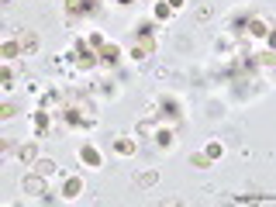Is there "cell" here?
Here are the masks:
<instances>
[{
    "mask_svg": "<svg viewBox=\"0 0 276 207\" xmlns=\"http://www.w3.org/2000/svg\"><path fill=\"white\" fill-rule=\"evenodd\" d=\"M72 63L79 69H93L97 63H100V56H97V49H90V42H76V49H72Z\"/></svg>",
    "mask_w": 276,
    "mask_h": 207,
    "instance_id": "6da1fadb",
    "label": "cell"
},
{
    "mask_svg": "<svg viewBox=\"0 0 276 207\" xmlns=\"http://www.w3.org/2000/svg\"><path fill=\"white\" fill-rule=\"evenodd\" d=\"M152 52H155V38H135V45H132V59L135 63H145Z\"/></svg>",
    "mask_w": 276,
    "mask_h": 207,
    "instance_id": "7a4b0ae2",
    "label": "cell"
},
{
    "mask_svg": "<svg viewBox=\"0 0 276 207\" xmlns=\"http://www.w3.org/2000/svg\"><path fill=\"white\" fill-rule=\"evenodd\" d=\"M79 162H86L90 169H100V166H104V159H100V152H97V148H93L90 141H86V145H79Z\"/></svg>",
    "mask_w": 276,
    "mask_h": 207,
    "instance_id": "3957f363",
    "label": "cell"
},
{
    "mask_svg": "<svg viewBox=\"0 0 276 207\" xmlns=\"http://www.w3.org/2000/svg\"><path fill=\"white\" fill-rule=\"evenodd\" d=\"M21 187H24V194H35V197H42V194H45V176H42V173H28Z\"/></svg>",
    "mask_w": 276,
    "mask_h": 207,
    "instance_id": "277c9868",
    "label": "cell"
},
{
    "mask_svg": "<svg viewBox=\"0 0 276 207\" xmlns=\"http://www.w3.org/2000/svg\"><path fill=\"white\" fill-rule=\"evenodd\" d=\"M97 56H100V63H104V66H114V63L121 59V49H118L114 42H104V45L97 49Z\"/></svg>",
    "mask_w": 276,
    "mask_h": 207,
    "instance_id": "5b68a950",
    "label": "cell"
},
{
    "mask_svg": "<svg viewBox=\"0 0 276 207\" xmlns=\"http://www.w3.org/2000/svg\"><path fill=\"white\" fill-rule=\"evenodd\" d=\"M66 10L76 17V14H93L97 10V0H66Z\"/></svg>",
    "mask_w": 276,
    "mask_h": 207,
    "instance_id": "8992f818",
    "label": "cell"
},
{
    "mask_svg": "<svg viewBox=\"0 0 276 207\" xmlns=\"http://www.w3.org/2000/svg\"><path fill=\"white\" fill-rule=\"evenodd\" d=\"M79 194H83V180H79V176H69L66 183H63V197H66V201H76Z\"/></svg>",
    "mask_w": 276,
    "mask_h": 207,
    "instance_id": "52a82bcc",
    "label": "cell"
},
{
    "mask_svg": "<svg viewBox=\"0 0 276 207\" xmlns=\"http://www.w3.org/2000/svg\"><path fill=\"white\" fill-rule=\"evenodd\" d=\"M245 35H249V38H266V35H270V24H266L263 17H252L249 28H245Z\"/></svg>",
    "mask_w": 276,
    "mask_h": 207,
    "instance_id": "ba28073f",
    "label": "cell"
},
{
    "mask_svg": "<svg viewBox=\"0 0 276 207\" xmlns=\"http://www.w3.org/2000/svg\"><path fill=\"white\" fill-rule=\"evenodd\" d=\"M17 155H21V162L35 166V162H38V145H35V141H24V145L17 148Z\"/></svg>",
    "mask_w": 276,
    "mask_h": 207,
    "instance_id": "9c48e42d",
    "label": "cell"
},
{
    "mask_svg": "<svg viewBox=\"0 0 276 207\" xmlns=\"http://www.w3.org/2000/svg\"><path fill=\"white\" fill-rule=\"evenodd\" d=\"M152 141H155L159 148H173V141H176V138H173V128H155V138H152Z\"/></svg>",
    "mask_w": 276,
    "mask_h": 207,
    "instance_id": "30bf717a",
    "label": "cell"
},
{
    "mask_svg": "<svg viewBox=\"0 0 276 207\" xmlns=\"http://www.w3.org/2000/svg\"><path fill=\"white\" fill-rule=\"evenodd\" d=\"M159 118H169V121H176V118H180V104H176L173 97H166V100H162V111H159Z\"/></svg>",
    "mask_w": 276,
    "mask_h": 207,
    "instance_id": "8fae6325",
    "label": "cell"
},
{
    "mask_svg": "<svg viewBox=\"0 0 276 207\" xmlns=\"http://www.w3.org/2000/svg\"><path fill=\"white\" fill-rule=\"evenodd\" d=\"M17 42H21V49H24V52H35V49H38V35H35V31H21V35H17Z\"/></svg>",
    "mask_w": 276,
    "mask_h": 207,
    "instance_id": "7c38bea8",
    "label": "cell"
},
{
    "mask_svg": "<svg viewBox=\"0 0 276 207\" xmlns=\"http://www.w3.org/2000/svg\"><path fill=\"white\" fill-rule=\"evenodd\" d=\"M21 52H24V49H21V42H17V38H14V42H3V45H0V56H3V59H17Z\"/></svg>",
    "mask_w": 276,
    "mask_h": 207,
    "instance_id": "4fadbf2b",
    "label": "cell"
},
{
    "mask_svg": "<svg viewBox=\"0 0 276 207\" xmlns=\"http://www.w3.org/2000/svg\"><path fill=\"white\" fill-rule=\"evenodd\" d=\"M35 128H38V138L49 132V111L42 107V111H35Z\"/></svg>",
    "mask_w": 276,
    "mask_h": 207,
    "instance_id": "5bb4252c",
    "label": "cell"
},
{
    "mask_svg": "<svg viewBox=\"0 0 276 207\" xmlns=\"http://www.w3.org/2000/svg\"><path fill=\"white\" fill-rule=\"evenodd\" d=\"M35 173H42V176H52V173H56V162H52V159H38V162H35Z\"/></svg>",
    "mask_w": 276,
    "mask_h": 207,
    "instance_id": "9a60e30c",
    "label": "cell"
},
{
    "mask_svg": "<svg viewBox=\"0 0 276 207\" xmlns=\"http://www.w3.org/2000/svg\"><path fill=\"white\" fill-rule=\"evenodd\" d=\"M114 148H118L121 155H132V152H135L138 145H135V141H132V138H118V141H114Z\"/></svg>",
    "mask_w": 276,
    "mask_h": 207,
    "instance_id": "2e32d148",
    "label": "cell"
},
{
    "mask_svg": "<svg viewBox=\"0 0 276 207\" xmlns=\"http://www.w3.org/2000/svg\"><path fill=\"white\" fill-rule=\"evenodd\" d=\"M256 66H276V52L270 49V52H259L256 56Z\"/></svg>",
    "mask_w": 276,
    "mask_h": 207,
    "instance_id": "e0dca14e",
    "label": "cell"
},
{
    "mask_svg": "<svg viewBox=\"0 0 276 207\" xmlns=\"http://www.w3.org/2000/svg\"><path fill=\"white\" fill-rule=\"evenodd\" d=\"M190 162H194V166H197V169H207V166H210V162H214V159H210V155H207V152H197V155H194V159H190Z\"/></svg>",
    "mask_w": 276,
    "mask_h": 207,
    "instance_id": "ac0fdd59",
    "label": "cell"
},
{
    "mask_svg": "<svg viewBox=\"0 0 276 207\" xmlns=\"http://www.w3.org/2000/svg\"><path fill=\"white\" fill-rule=\"evenodd\" d=\"M204 152L210 155V159H221V155H224V145H221V141H210V145H207Z\"/></svg>",
    "mask_w": 276,
    "mask_h": 207,
    "instance_id": "d6986e66",
    "label": "cell"
},
{
    "mask_svg": "<svg viewBox=\"0 0 276 207\" xmlns=\"http://www.w3.org/2000/svg\"><path fill=\"white\" fill-rule=\"evenodd\" d=\"M155 180H159V173H152V169H148V173H141V176H138V187H152Z\"/></svg>",
    "mask_w": 276,
    "mask_h": 207,
    "instance_id": "ffe728a7",
    "label": "cell"
},
{
    "mask_svg": "<svg viewBox=\"0 0 276 207\" xmlns=\"http://www.w3.org/2000/svg\"><path fill=\"white\" fill-rule=\"evenodd\" d=\"M169 14H173V7H169V3H155V17L169 21Z\"/></svg>",
    "mask_w": 276,
    "mask_h": 207,
    "instance_id": "44dd1931",
    "label": "cell"
},
{
    "mask_svg": "<svg viewBox=\"0 0 276 207\" xmlns=\"http://www.w3.org/2000/svg\"><path fill=\"white\" fill-rule=\"evenodd\" d=\"M86 42H90V49H100V45H104V42H107V38H104V35H100V31H93V35H90V38H86Z\"/></svg>",
    "mask_w": 276,
    "mask_h": 207,
    "instance_id": "7402d4cb",
    "label": "cell"
},
{
    "mask_svg": "<svg viewBox=\"0 0 276 207\" xmlns=\"http://www.w3.org/2000/svg\"><path fill=\"white\" fill-rule=\"evenodd\" d=\"M138 135H155V121H141L138 125Z\"/></svg>",
    "mask_w": 276,
    "mask_h": 207,
    "instance_id": "603a6c76",
    "label": "cell"
},
{
    "mask_svg": "<svg viewBox=\"0 0 276 207\" xmlns=\"http://www.w3.org/2000/svg\"><path fill=\"white\" fill-rule=\"evenodd\" d=\"M14 111H17V107H14V104H3V107H0V118H3V121H7V118H14Z\"/></svg>",
    "mask_w": 276,
    "mask_h": 207,
    "instance_id": "cb8c5ba5",
    "label": "cell"
},
{
    "mask_svg": "<svg viewBox=\"0 0 276 207\" xmlns=\"http://www.w3.org/2000/svg\"><path fill=\"white\" fill-rule=\"evenodd\" d=\"M169 7H173V10H183V7H187V0H169Z\"/></svg>",
    "mask_w": 276,
    "mask_h": 207,
    "instance_id": "d4e9b609",
    "label": "cell"
},
{
    "mask_svg": "<svg viewBox=\"0 0 276 207\" xmlns=\"http://www.w3.org/2000/svg\"><path fill=\"white\" fill-rule=\"evenodd\" d=\"M266 42H270V49L276 52V31H270V35H266Z\"/></svg>",
    "mask_w": 276,
    "mask_h": 207,
    "instance_id": "484cf974",
    "label": "cell"
},
{
    "mask_svg": "<svg viewBox=\"0 0 276 207\" xmlns=\"http://www.w3.org/2000/svg\"><path fill=\"white\" fill-rule=\"evenodd\" d=\"M118 3H135V0H118Z\"/></svg>",
    "mask_w": 276,
    "mask_h": 207,
    "instance_id": "4316f807",
    "label": "cell"
}]
</instances>
